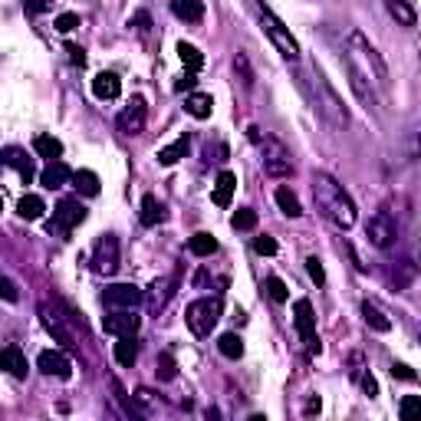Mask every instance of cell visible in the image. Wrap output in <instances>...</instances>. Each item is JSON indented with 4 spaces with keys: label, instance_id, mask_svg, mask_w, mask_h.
<instances>
[{
    "label": "cell",
    "instance_id": "6da1fadb",
    "mask_svg": "<svg viewBox=\"0 0 421 421\" xmlns=\"http://www.w3.org/2000/svg\"><path fill=\"white\" fill-rule=\"evenodd\" d=\"M313 198H316V204H319V210H323L339 231H349L352 224H355V204H352V198L342 191L339 181L329 178L326 171H316Z\"/></svg>",
    "mask_w": 421,
    "mask_h": 421
},
{
    "label": "cell",
    "instance_id": "7a4b0ae2",
    "mask_svg": "<svg viewBox=\"0 0 421 421\" xmlns=\"http://www.w3.org/2000/svg\"><path fill=\"white\" fill-rule=\"evenodd\" d=\"M303 82L309 86V89H313V102L319 105V112H323V116H326L332 125H339V129H342V125H349V112H346L342 99L336 95V89H332V86L326 82V76H323V72L313 66V70L306 72Z\"/></svg>",
    "mask_w": 421,
    "mask_h": 421
},
{
    "label": "cell",
    "instance_id": "3957f363",
    "mask_svg": "<svg viewBox=\"0 0 421 421\" xmlns=\"http://www.w3.org/2000/svg\"><path fill=\"white\" fill-rule=\"evenodd\" d=\"M349 59H362V66H359V63H349V66L359 72L362 79H375L378 86H385V79H388L385 63H382V56L375 53V47L365 40L362 33H359V30L349 36Z\"/></svg>",
    "mask_w": 421,
    "mask_h": 421
},
{
    "label": "cell",
    "instance_id": "277c9868",
    "mask_svg": "<svg viewBox=\"0 0 421 421\" xmlns=\"http://www.w3.org/2000/svg\"><path fill=\"white\" fill-rule=\"evenodd\" d=\"M250 3H254V10H257V20H260V26H263V33L270 36V43L280 49V53L290 59V63H296V59H300V43L293 40V33L280 24V20H277V17H273V13L267 10V7H263V3H260V0H250Z\"/></svg>",
    "mask_w": 421,
    "mask_h": 421
},
{
    "label": "cell",
    "instance_id": "5b68a950",
    "mask_svg": "<svg viewBox=\"0 0 421 421\" xmlns=\"http://www.w3.org/2000/svg\"><path fill=\"white\" fill-rule=\"evenodd\" d=\"M221 313H224L221 296H201L185 309V323L194 336H210V329L217 326Z\"/></svg>",
    "mask_w": 421,
    "mask_h": 421
},
{
    "label": "cell",
    "instance_id": "8992f818",
    "mask_svg": "<svg viewBox=\"0 0 421 421\" xmlns=\"http://www.w3.org/2000/svg\"><path fill=\"white\" fill-rule=\"evenodd\" d=\"M293 323H296V332L300 339L306 342L309 352H319V336H316V313L309 300H296L293 303Z\"/></svg>",
    "mask_w": 421,
    "mask_h": 421
},
{
    "label": "cell",
    "instance_id": "52a82bcc",
    "mask_svg": "<svg viewBox=\"0 0 421 421\" xmlns=\"http://www.w3.org/2000/svg\"><path fill=\"white\" fill-rule=\"evenodd\" d=\"M145 122H148L145 99H141V95H132V102L118 112V132H122V135H141V132H145Z\"/></svg>",
    "mask_w": 421,
    "mask_h": 421
},
{
    "label": "cell",
    "instance_id": "ba28073f",
    "mask_svg": "<svg viewBox=\"0 0 421 421\" xmlns=\"http://www.w3.org/2000/svg\"><path fill=\"white\" fill-rule=\"evenodd\" d=\"M93 267L95 273H102V277H112L118 270V240L116 234H105L99 237V244L93 250Z\"/></svg>",
    "mask_w": 421,
    "mask_h": 421
},
{
    "label": "cell",
    "instance_id": "9c48e42d",
    "mask_svg": "<svg viewBox=\"0 0 421 421\" xmlns=\"http://www.w3.org/2000/svg\"><path fill=\"white\" fill-rule=\"evenodd\" d=\"M82 221H86V208H82L79 201H59L56 210H53V227L49 231L70 234L72 227H79Z\"/></svg>",
    "mask_w": 421,
    "mask_h": 421
},
{
    "label": "cell",
    "instance_id": "30bf717a",
    "mask_svg": "<svg viewBox=\"0 0 421 421\" xmlns=\"http://www.w3.org/2000/svg\"><path fill=\"white\" fill-rule=\"evenodd\" d=\"M102 300L109 306H116V309H135V306L145 300V293H141L135 283H112V286H105Z\"/></svg>",
    "mask_w": 421,
    "mask_h": 421
},
{
    "label": "cell",
    "instance_id": "8fae6325",
    "mask_svg": "<svg viewBox=\"0 0 421 421\" xmlns=\"http://www.w3.org/2000/svg\"><path fill=\"white\" fill-rule=\"evenodd\" d=\"M365 234H369V240H372L375 247H388L398 237V224H395V217H388L385 210H382V214H372V217H369Z\"/></svg>",
    "mask_w": 421,
    "mask_h": 421
},
{
    "label": "cell",
    "instance_id": "7c38bea8",
    "mask_svg": "<svg viewBox=\"0 0 421 421\" xmlns=\"http://www.w3.org/2000/svg\"><path fill=\"white\" fill-rule=\"evenodd\" d=\"M40 319H43L47 332L59 342V346H72V332H70V326H66V316H59L56 306L43 303V306H40Z\"/></svg>",
    "mask_w": 421,
    "mask_h": 421
},
{
    "label": "cell",
    "instance_id": "4fadbf2b",
    "mask_svg": "<svg viewBox=\"0 0 421 421\" xmlns=\"http://www.w3.org/2000/svg\"><path fill=\"white\" fill-rule=\"evenodd\" d=\"M141 319L132 309H116V313H109L102 319V329L109 336H129V332H139Z\"/></svg>",
    "mask_w": 421,
    "mask_h": 421
},
{
    "label": "cell",
    "instance_id": "5bb4252c",
    "mask_svg": "<svg viewBox=\"0 0 421 421\" xmlns=\"http://www.w3.org/2000/svg\"><path fill=\"white\" fill-rule=\"evenodd\" d=\"M36 365H40V372H43V375H53V378H63V382L72 378V362L63 355V352H53V349L40 352Z\"/></svg>",
    "mask_w": 421,
    "mask_h": 421
},
{
    "label": "cell",
    "instance_id": "9a60e30c",
    "mask_svg": "<svg viewBox=\"0 0 421 421\" xmlns=\"http://www.w3.org/2000/svg\"><path fill=\"white\" fill-rule=\"evenodd\" d=\"M0 369L13 378H26V355L20 352V346H7L0 349Z\"/></svg>",
    "mask_w": 421,
    "mask_h": 421
},
{
    "label": "cell",
    "instance_id": "2e32d148",
    "mask_svg": "<svg viewBox=\"0 0 421 421\" xmlns=\"http://www.w3.org/2000/svg\"><path fill=\"white\" fill-rule=\"evenodd\" d=\"M70 178H72V171L56 158V162H49L47 168L40 171V185L49 187V191H56V187H63L66 181H70Z\"/></svg>",
    "mask_w": 421,
    "mask_h": 421
},
{
    "label": "cell",
    "instance_id": "e0dca14e",
    "mask_svg": "<svg viewBox=\"0 0 421 421\" xmlns=\"http://www.w3.org/2000/svg\"><path fill=\"white\" fill-rule=\"evenodd\" d=\"M93 93H95V99H118L122 79H118L116 72H99L93 79Z\"/></svg>",
    "mask_w": 421,
    "mask_h": 421
},
{
    "label": "cell",
    "instance_id": "ac0fdd59",
    "mask_svg": "<svg viewBox=\"0 0 421 421\" xmlns=\"http://www.w3.org/2000/svg\"><path fill=\"white\" fill-rule=\"evenodd\" d=\"M187 148H191V139H187V135H178V139L171 141V145H164L162 152H158V164L171 168V164H178L181 158H185Z\"/></svg>",
    "mask_w": 421,
    "mask_h": 421
},
{
    "label": "cell",
    "instance_id": "d6986e66",
    "mask_svg": "<svg viewBox=\"0 0 421 421\" xmlns=\"http://www.w3.org/2000/svg\"><path fill=\"white\" fill-rule=\"evenodd\" d=\"M234 191H237V175L234 171H221L217 175V185H214V204L217 208H227L231 198H234Z\"/></svg>",
    "mask_w": 421,
    "mask_h": 421
},
{
    "label": "cell",
    "instance_id": "ffe728a7",
    "mask_svg": "<svg viewBox=\"0 0 421 421\" xmlns=\"http://www.w3.org/2000/svg\"><path fill=\"white\" fill-rule=\"evenodd\" d=\"M171 13L185 24H198L204 17V3L201 0H171Z\"/></svg>",
    "mask_w": 421,
    "mask_h": 421
},
{
    "label": "cell",
    "instance_id": "44dd1931",
    "mask_svg": "<svg viewBox=\"0 0 421 421\" xmlns=\"http://www.w3.org/2000/svg\"><path fill=\"white\" fill-rule=\"evenodd\" d=\"M185 112L191 118H210V112H214V99H210L208 93H191L185 99Z\"/></svg>",
    "mask_w": 421,
    "mask_h": 421
},
{
    "label": "cell",
    "instance_id": "7402d4cb",
    "mask_svg": "<svg viewBox=\"0 0 421 421\" xmlns=\"http://www.w3.org/2000/svg\"><path fill=\"white\" fill-rule=\"evenodd\" d=\"M135 359H139V339H135V332H129V336H118V342H116V362L118 365H135Z\"/></svg>",
    "mask_w": 421,
    "mask_h": 421
},
{
    "label": "cell",
    "instance_id": "603a6c76",
    "mask_svg": "<svg viewBox=\"0 0 421 421\" xmlns=\"http://www.w3.org/2000/svg\"><path fill=\"white\" fill-rule=\"evenodd\" d=\"M385 7H388V13L395 17V24H401V26H415V20H418L411 0H385Z\"/></svg>",
    "mask_w": 421,
    "mask_h": 421
},
{
    "label": "cell",
    "instance_id": "cb8c5ba5",
    "mask_svg": "<svg viewBox=\"0 0 421 421\" xmlns=\"http://www.w3.org/2000/svg\"><path fill=\"white\" fill-rule=\"evenodd\" d=\"M70 181L76 185V191H82V194H86V198H95V194H99V175H95V171H89V168L72 171Z\"/></svg>",
    "mask_w": 421,
    "mask_h": 421
},
{
    "label": "cell",
    "instance_id": "d4e9b609",
    "mask_svg": "<svg viewBox=\"0 0 421 421\" xmlns=\"http://www.w3.org/2000/svg\"><path fill=\"white\" fill-rule=\"evenodd\" d=\"M175 277H164V280H155L152 283V296H148V306H152L155 313H158V309H164V303H168V296H171V286H175Z\"/></svg>",
    "mask_w": 421,
    "mask_h": 421
},
{
    "label": "cell",
    "instance_id": "484cf974",
    "mask_svg": "<svg viewBox=\"0 0 421 421\" xmlns=\"http://www.w3.org/2000/svg\"><path fill=\"white\" fill-rule=\"evenodd\" d=\"M43 210H47V204H43L40 194H24L20 204H17V214H20L24 221H40V217H43Z\"/></svg>",
    "mask_w": 421,
    "mask_h": 421
},
{
    "label": "cell",
    "instance_id": "4316f807",
    "mask_svg": "<svg viewBox=\"0 0 421 421\" xmlns=\"http://www.w3.org/2000/svg\"><path fill=\"white\" fill-rule=\"evenodd\" d=\"M0 162H3V164H13V168L20 171V178H24V181H30V178H33V164H30V158H26L20 148H7V152L0 155Z\"/></svg>",
    "mask_w": 421,
    "mask_h": 421
},
{
    "label": "cell",
    "instance_id": "83f0119b",
    "mask_svg": "<svg viewBox=\"0 0 421 421\" xmlns=\"http://www.w3.org/2000/svg\"><path fill=\"white\" fill-rule=\"evenodd\" d=\"M33 152L40 158H49V162H56L59 155H63V141L53 139V135H36L33 139Z\"/></svg>",
    "mask_w": 421,
    "mask_h": 421
},
{
    "label": "cell",
    "instance_id": "f1b7e54d",
    "mask_svg": "<svg viewBox=\"0 0 421 421\" xmlns=\"http://www.w3.org/2000/svg\"><path fill=\"white\" fill-rule=\"evenodd\" d=\"M362 319L375 329V332H388V329H392V319H388V316L382 313L375 303H369V300L362 303Z\"/></svg>",
    "mask_w": 421,
    "mask_h": 421
},
{
    "label": "cell",
    "instance_id": "f546056e",
    "mask_svg": "<svg viewBox=\"0 0 421 421\" xmlns=\"http://www.w3.org/2000/svg\"><path fill=\"white\" fill-rule=\"evenodd\" d=\"M129 30H132V33H135V36H139L141 43H145V47H148V43H152V17H148V10L132 13Z\"/></svg>",
    "mask_w": 421,
    "mask_h": 421
},
{
    "label": "cell",
    "instance_id": "4dcf8cb0",
    "mask_svg": "<svg viewBox=\"0 0 421 421\" xmlns=\"http://www.w3.org/2000/svg\"><path fill=\"white\" fill-rule=\"evenodd\" d=\"M277 204H280V210L286 214V217H300V214H303V204H300V198H296V194H293L286 185L277 187Z\"/></svg>",
    "mask_w": 421,
    "mask_h": 421
},
{
    "label": "cell",
    "instance_id": "1f68e13d",
    "mask_svg": "<svg viewBox=\"0 0 421 421\" xmlns=\"http://www.w3.org/2000/svg\"><path fill=\"white\" fill-rule=\"evenodd\" d=\"M217 349H221L224 359H240L244 355V339L237 332H224L221 339H217Z\"/></svg>",
    "mask_w": 421,
    "mask_h": 421
},
{
    "label": "cell",
    "instance_id": "d6a6232c",
    "mask_svg": "<svg viewBox=\"0 0 421 421\" xmlns=\"http://www.w3.org/2000/svg\"><path fill=\"white\" fill-rule=\"evenodd\" d=\"M178 56H181L187 72H198L201 66H204V56H201V49L194 47V43H178Z\"/></svg>",
    "mask_w": 421,
    "mask_h": 421
},
{
    "label": "cell",
    "instance_id": "836d02e7",
    "mask_svg": "<svg viewBox=\"0 0 421 421\" xmlns=\"http://www.w3.org/2000/svg\"><path fill=\"white\" fill-rule=\"evenodd\" d=\"M263 171L273 175V178H290L293 175L290 155H273V158H263Z\"/></svg>",
    "mask_w": 421,
    "mask_h": 421
},
{
    "label": "cell",
    "instance_id": "e575fe53",
    "mask_svg": "<svg viewBox=\"0 0 421 421\" xmlns=\"http://www.w3.org/2000/svg\"><path fill=\"white\" fill-rule=\"evenodd\" d=\"M141 224H145V227H155V224L162 221V204H158V201H155V194H145V198H141Z\"/></svg>",
    "mask_w": 421,
    "mask_h": 421
},
{
    "label": "cell",
    "instance_id": "d590c367",
    "mask_svg": "<svg viewBox=\"0 0 421 421\" xmlns=\"http://www.w3.org/2000/svg\"><path fill=\"white\" fill-rule=\"evenodd\" d=\"M187 250L194 254V257H210L214 250H217V240L210 234H194L191 240H187Z\"/></svg>",
    "mask_w": 421,
    "mask_h": 421
},
{
    "label": "cell",
    "instance_id": "8d00e7d4",
    "mask_svg": "<svg viewBox=\"0 0 421 421\" xmlns=\"http://www.w3.org/2000/svg\"><path fill=\"white\" fill-rule=\"evenodd\" d=\"M349 82H352V89H355V95H359V99L365 102V109H372V105H375V93H372V86H369V82H365L362 76H359V72L352 70V66H349Z\"/></svg>",
    "mask_w": 421,
    "mask_h": 421
},
{
    "label": "cell",
    "instance_id": "74e56055",
    "mask_svg": "<svg viewBox=\"0 0 421 421\" xmlns=\"http://www.w3.org/2000/svg\"><path fill=\"white\" fill-rule=\"evenodd\" d=\"M231 224H234L237 231H254V227H257V210L254 208H237L234 217H231Z\"/></svg>",
    "mask_w": 421,
    "mask_h": 421
},
{
    "label": "cell",
    "instance_id": "f35d334b",
    "mask_svg": "<svg viewBox=\"0 0 421 421\" xmlns=\"http://www.w3.org/2000/svg\"><path fill=\"white\" fill-rule=\"evenodd\" d=\"M267 293L273 303H286L290 300V290H286V283L280 280V277H267Z\"/></svg>",
    "mask_w": 421,
    "mask_h": 421
},
{
    "label": "cell",
    "instance_id": "ab89813d",
    "mask_svg": "<svg viewBox=\"0 0 421 421\" xmlns=\"http://www.w3.org/2000/svg\"><path fill=\"white\" fill-rule=\"evenodd\" d=\"M415 415H421V395H405L401 398V405H398V418H415Z\"/></svg>",
    "mask_w": 421,
    "mask_h": 421
},
{
    "label": "cell",
    "instance_id": "60d3db41",
    "mask_svg": "<svg viewBox=\"0 0 421 421\" xmlns=\"http://www.w3.org/2000/svg\"><path fill=\"white\" fill-rule=\"evenodd\" d=\"M306 273H309V280H313L316 286L326 283V270H323V260L319 257H306Z\"/></svg>",
    "mask_w": 421,
    "mask_h": 421
},
{
    "label": "cell",
    "instance_id": "b9f144b4",
    "mask_svg": "<svg viewBox=\"0 0 421 421\" xmlns=\"http://www.w3.org/2000/svg\"><path fill=\"white\" fill-rule=\"evenodd\" d=\"M79 24H82L79 13H59L56 20H53V26H56L59 33H72V30H76Z\"/></svg>",
    "mask_w": 421,
    "mask_h": 421
},
{
    "label": "cell",
    "instance_id": "7bdbcfd3",
    "mask_svg": "<svg viewBox=\"0 0 421 421\" xmlns=\"http://www.w3.org/2000/svg\"><path fill=\"white\" fill-rule=\"evenodd\" d=\"M155 372H158V378H175V359H171V352H162V355H158V369H155Z\"/></svg>",
    "mask_w": 421,
    "mask_h": 421
},
{
    "label": "cell",
    "instance_id": "ee69618b",
    "mask_svg": "<svg viewBox=\"0 0 421 421\" xmlns=\"http://www.w3.org/2000/svg\"><path fill=\"white\" fill-rule=\"evenodd\" d=\"M0 300H7V303H17V300H20V290H17V283L7 280V277H0Z\"/></svg>",
    "mask_w": 421,
    "mask_h": 421
},
{
    "label": "cell",
    "instance_id": "f6af8a7d",
    "mask_svg": "<svg viewBox=\"0 0 421 421\" xmlns=\"http://www.w3.org/2000/svg\"><path fill=\"white\" fill-rule=\"evenodd\" d=\"M254 250H257V254H263V257H273V254H277V240H273V237H254Z\"/></svg>",
    "mask_w": 421,
    "mask_h": 421
},
{
    "label": "cell",
    "instance_id": "bcb514c9",
    "mask_svg": "<svg viewBox=\"0 0 421 421\" xmlns=\"http://www.w3.org/2000/svg\"><path fill=\"white\" fill-rule=\"evenodd\" d=\"M392 375H395V378H401V382H415V372H411L405 362H395V365H392Z\"/></svg>",
    "mask_w": 421,
    "mask_h": 421
},
{
    "label": "cell",
    "instance_id": "7dc6e473",
    "mask_svg": "<svg viewBox=\"0 0 421 421\" xmlns=\"http://www.w3.org/2000/svg\"><path fill=\"white\" fill-rule=\"evenodd\" d=\"M362 392H365L369 398L378 395V382H375V375H372V372H365V375H362Z\"/></svg>",
    "mask_w": 421,
    "mask_h": 421
},
{
    "label": "cell",
    "instance_id": "c3c4849f",
    "mask_svg": "<svg viewBox=\"0 0 421 421\" xmlns=\"http://www.w3.org/2000/svg\"><path fill=\"white\" fill-rule=\"evenodd\" d=\"M53 0H26V13H47Z\"/></svg>",
    "mask_w": 421,
    "mask_h": 421
},
{
    "label": "cell",
    "instance_id": "681fc988",
    "mask_svg": "<svg viewBox=\"0 0 421 421\" xmlns=\"http://www.w3.org/2000/svg\"><path fill=\"white\" fill-rule=\"evenodd\" d=\"M194 86H198V72H185V76L175 82V89H194Z\"/></svg>",
    "mask_w": 421,
    "mask_h": 421
},
{
    "label": "cell",
    "instance_id": "f907efd6",
    "mask_svg": "<svg viewBox=\"0 0 421 421\" xmlns=\"http://www.w3.org/2000/svg\"><path fill=\"white\" fill-rule=\"evenodd\" d=\"M66 53H70V59L76 63V66H86V53H82L79 47H66Z\"/></svg>",
    "mask_w": 421,
    "mask_h": 421
},
{
    "label": "cell",
    "instance_id": "816d5d0a",
    "mask_svg": "<svg viewBox=\"0 0 421 421\" xmlns=\"http://www.w3.org/2000/svg\"><path fill=\"white\" fill-rule=\"evenodd\" d=\"M319 408H323V401H319V395H313L309 401H306V415H319Z\"/></svg>",
    "mask_w": 421,
    "mask_h": 421
},
{
    "label": "cell",
    "instance_id": "f5cc1de1",
    "mask_svg": "<svg viewBox=\"0 0 421 421\" xmlns=\"http://www.w3.org/2000/svg\"><path fill=\"white\" fill-rule=\"evenodd\" d=\"M0 210H3V198H0Z\"/></svg>",
    "mask_w": 421,
    "mask_h": 421
}]
</instances>
